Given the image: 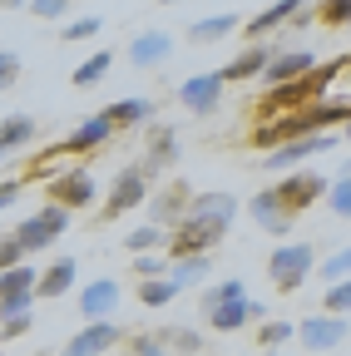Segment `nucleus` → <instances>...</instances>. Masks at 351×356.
<instances>
[{
    "label": "nucleus",
    "instance_id": "1",
    "mask_svg": "<svg viewBox=\"0 0 351 356\" xmlns=\"http://www.w3.org/2000/svg\"><path fill=\"white\" fill-rule=\"evenodd\" d=\"M233 213H238V198H233V193H198L193 208H188V218L168 233V257H173V262L208 257L218 243L228 238Z\"/></svg>",
    "mask_w": 351,
    "mask_h": 356
},
{
    "label": "nucleus",
    "instance_id": "2",
    "mask_svg": "<svg viewBox=\"0 0 351 356\" xmlns=\"http://www.w3.org/2000/svg\"><path fill=\"white\" fill-rule=\"evenodd\" d=\"M312 267H317V252L307 248V243H282L268 257V277H272L277 292H297L307 277H312Z\"/></svg>",
    "mask_w": 351,
    "mask_h": 356
},
{
    "label": "nucleus",
    "instance_id": "3",
    "mask_svg": "<svg viewBox=\"0 0 351 356\" xmlns=\"http://www.w3.org/2000/svg\"><path fill=\"white\" fill-rule=\"evenodd\" d=\"M65 228H70V213L55 208V203H45L35 218H20V222H15V243H20L25 252H50V243L65 238Z\"/></svg>",
    "mask_w": 351,
    "mask_h": 356
},
{
    "label": "nucleus",
    "instance_id": "4",
    "mask_svg": "<svg viewBox=\"0 0 351 356\" xmlns=\"http://www.w3.org/2000/svg\"><path fill=\"white\" fill-rule=\"evenodd\" d=\"M193 198H198V193L183 184V178H168L158 193H149V222H154V228H163V233H173V228L188 218Z\"/></svg>",
    "mask_w": 351,
    "mask_h": 356
},
{
    "label": "nucleus",
    "instance_id": "5",
    "mask_svg": "<svg viewBox=\"0 0 351 356\" xmlns=\"http://www.w3.org/2000/svg\"><path fill=\"white\" fill-rule=\"evenodd\" d=\"M45 198H50L55 208H65V213H79V208H90V203L99 198V188H95L90 168H65V173H50Z\"/></svg>",
    "mask_w": 351,
    "mask_h": 356
},
{
    "label": "nucleus",
    "instance_id": "6",
    "mask_svg": "<svg viewBox=\"0 0 351 356\" xmlns=\"http://www.w3.org/2000/svg\"><path fill=\"white\" fill-rule=\"evenodd\" d=\"M139 203H149V173L134 163V168H124V173L114 178V188H109V198H104V208H99V222H119L124 213H134Z\"/></svg>",
    "mask_w": 351,
    "mask_h": 356
},
{
    "label": "nucleus",
    "instance_id": "7",
    "mask_svg": "<svg viewBox=\"0 0 351 356\" xmlns=\"http://www.w3.org/2000/svg\"><path fill=\"white\" fill-rule=\"evenodd\" d=\"M35 287H40V273H35L30 262L10 267V273H0V322H10V317H20V312H30V307H35Z\"/></svg>",
    "mask_w": 351,
    "mask_h": 356
},
{
    "label": "nucleus",
    "instance_id": "8",
    "mask_svg": "<svg viewBox=\"0 0 351 356\" xmlns=\"http://www.w3.org/2000/svg\"><path fill=\"white\" fill-rule=\"evenodd\" d=\"M327 188H332V184H327L322 173H287L282 184H272V198H277L292 218H302L317 198H327Z\"/></svg>",
    "mask_w": 351,
    "mask_h": 356
},
{
    "label": "nucleus",
    "instance_id": "9",
    "mask_svg": "<svg viewBox=\"0 0 351 356\" xmlns=\"http://www.w3.org/2000/svg\"><path fill=\"white\" fill-rule=\"evenodd\" d=\"M109 139H114V124H109L104 114H90V119H84V124L70 134L65 144H55V149H45V154H40V163H50V159H65V154H95V149H104Z\"/></svg>",
    "mask_w": 351,
    "mask_h": 356
},
{
    "label": "nucleus",
    "instance_id": "10",
    "mask_svg": "<svg viewBox=\"0 0 351 356\" xmlns=\"http://www.w3.org/2000/svg\"><path fill=\"white\" fill-rule=\"evenodd\" d=\"M179 99H183L188 114H213L218 104H223V74H218V70H203V74L183 79V84H179Z\"/></svg>",
    "mask_w": 351,
    "mask_h": 356
},
{
    "label": "nucleus",
    "instance_id": "11",
    "mask_svg": "<svg viewBox=\"0 0 351 356\" xmlns=\"http://www.w3.org/2000/svg\"><path fill=\"white\" fill-rule=\"evenodd\" d=\"M336 144H341L336 134H307V139H297V144H282V149H272V154H268V168H297V163L317 159V154H332Z\"/></svg>",
    "mask_w": 351,
    "mask_h": 356
},
{
    "label": "nucleus",
    "instance_id": "12",
    "mask_svg": "<svg viewBox=\"0 0 351 356\" xmlns=\"http://www.w3.org/2000/svg\"><path fill=\"white\" fill-rule=\"evenodd\" d=\"M341 337H346V317H327V312H317V317L297 322V341L307 351H332V346H341Z\"/></svg>",
    "mask_w": 351,
    "mask_h": 356
},
{
    "label": "nucleus",
    "instance_id": "13",
    "mask_svg": "<svg viewBox=\"0 0 351 356\" xmlns=\"http://www.w3.org/2000/svg\"><path fill=\"white\" fill-rule=\"evenodd\" d=\"M119 341H124V332H119L114 322H84V332L65 341V356H104V351H114Z\"/></svg>",
    "mask_w": 351,
    "mask_h": 356
},
{
    "label": "nucleus",
    "instance_id": "14",
    "mask_svg": "<svg viewBox=\"0 0 351 356\" xmlns=\"http://www.w3.org/2000/svg\"><path fill=\"white\" fill-rule=\"evenodd\" d=\"M317 70V55H307V50H287V55H272L268 74H262V84L268 89H282V84H297Z\"/></svg>",
    "mask_w": 351,
    "mask_h": 356
},
{
    "label": "nucleus",
    "instance_id": "15",
    "mask_svg": "<svg viewBox=\"0 0 351 356\" xmlns=\"http://www.w3.org/2000/svg\"><path fill=\"white\" fill-rule=\"evenodd\" d=\"M203 317H208L213 332H243L247 322H268V317H262V302H252V297H243V302H223V307L203 312Z\"/></svg>",
    "mask_w": 351,
    "mask_h": 356
},
{
    "label": "nucleus",
    "instance_id": "16",
    "mask_svg": "<svg viewBox=\"0 0 351 356\" xmlns=\"http://www.w3.org/2000/svg\"><path fill=\"white\" fill-rule=\"evenodd\" d=\"M268 65H272V50H268V44H247V50H243L238 60H228L218 74H223V84H247V79H262V74H268Z\"/></svg>",
    "mask_w": 351,
    "mask_h": 356
},
{
    "label": "nucleus",
    "instance_id": "17",
    "mask_svg": "<svg viewBox=\"0 0 351 356\" xmlns=\"http://www.w3.org/2000/svg\"><path fill=\"white\" fill-rule=\"evenodd\" d=\"M114 307H119V282H114V277H95L90 287H84V297H79L84 322H109Z\"/></svg>",
    "mask_w": 351,
    "mask_h": 356
},
{
    "label": "nucleus",
    "instance_id": "18",
    "mask_svg": "<svg viewBox=\"0 0 351 356\" xmlns=\"http://www.w3.org/2000/svg\"><path fill=\"white\" fill-rule=\"evenodd\" d=\"M252 218H257V228H262V233H272V238H287V233H292V222H297V218L272 198V188L252 193Z\"/></svg>",
    "mask_w": 351,
    "mask_h": 356
},
{
    "label": "nucleus",
    "instance_id": "19",
    "mask_svg": "<svg viewBox=\"0 0 351 356\" xmlns=\"http://www.w3.org/2000/svg\"><path fill=\"white\" fill-rule=\"evenodd\" d=\"M173 159H179V134H173L168 124H149V154H144V173H163Z\"/></svg>",
    "mask_w": 351,
    "mask_h": 356
},
{
    "label": "nucleus",
    "instance_id": "20",
    "mask_svg": "<svg viewBox=\"0 0 351 356\" xmlns=\"http://www.w3.org/2000/svg\"><path fill=\"white\" fill-rule=\"evenodd\" d=\"M173 55V35L168 30H139L134 40H129V60L134 65H158V60H168Z\"/></svg>",
    "mask_w": 351,
    "mask_h": 356
},
{
    "label": "nucleus",
    "instance_id": "21",
    "mask_svg": "<svg viewBox=\"0 0 351 356\" xmlns=\"http://www.w3.org/2000/svg\"><path fill=\"white\" fill-rule=\"evenodd\" d=\"M238 30H243V15L218 10V15L193 20V25H188V40H193V44H213V40H223V35H238Z\"/></svg>",
    "mask_w": 351,
    "mask_h": 356
},
{
    "label": "nucleus",
    "instance_id": "22",
    "mask_svg": "<svg viewBox=\"0 0 351 356\" xmlns=\"http://www.w3.org/2000/svg\"><path fill=\"white\" fill-rule=\"evenodd\" d=\"M74 282H79V267H74V257H55V262L45 267V273H40L35 297H65Z\"/></svg>",
    "mask_w": 351,
    "mask_h": 356
},
{
    "label": "nucleus",
    "instance_id": "23",
    "mask_svg": "<svg viewBox=\"0 0 351 356\" xmlns=\"http://www.w3.org/2000/svg\"><path fill=\"white\" fill-rule=\"evenodd\" d=\"M297 15H302V6H297V0H277V6L257 10L252 20H243V35H247V40H257V35H268V30H277V25L297 20Z\"/></svg>",
    "mask_w": 351,
    "mask_h": 356
},
{
    "label": "nucleus",
    "instance_id": "24",
    "mask_svg": "<svg viewBox=\"0 0 351 356\" xmlns=\"http://www.w3.org/2000/svg\"><path fill=\"white\" fill-rule=\"evenodd\" d=\"M30 139H35V119H30V114L0 119V159H6V154H20Z\"/></svg>",
    "mask_w": 351,
    "mask_h": 356
},
{
    "label": "nucleus",
    "instance_id": "25",
    "mask_svg": "<svg viewBox=\"0 0 351 356\" xmlns=\"http://www.w3.org/2000/svg\"><path fill=\"white\" fill-rule=\"evenodd\" d=\"M104 119H109L114 129H134V124H154V104H149V99H114V104L104 109Z\"/></svg>",
    "mask_w": 351,
    "mask_h": 356
},
{
    "label": "nucleus",
    "instance_id": "26",
    "mask_svg": "<svg viewBox=\"0 0 351 356\" xmlns=\"http://www.w3.org/2000/svg\"><path fill=\"white\" fill-rule=\"evenodd\" d=\"M109 65H114V55H109V50H95L90 60H84V65L70 74V79H74V89H95V84H104Z\"/></svg>",
    "mask_w": 351,
    "mask_h": 356
},
{
    "label": "nucleus",
    "instance_id": "27",
    "mask_svg": "<svg viewBox=\"0 0 351 356\" xmlns=\"http://www.w3.org/2000/svg\"><path fill=\"white\" fill-rule=\"evenodd\" d=\"M243 297H247V282H243V277H228V282H213V287H203L198 307H203V312H213V307H223V302H243Z\"/></svg>",
    "mask_w": 351,
    "mask_h": 356
},
{
    "label": "nucleus",
    "instance_id": "28",
    "mask_svg": "<svg viewBox=\"0 0 351 356\" xmlns=\"http://www.w3.org/2000/svg\"><path fill=\"white\" fill-rule=\"evenodd\" d=\"M129 267H134L139 282H154V277H168L173 273V257L168 252H144V257H129Z\"/></svg>",
    "mask_w": 351,
    "mask_h": 356
},
{
    "label": "nucleus",
    "instance_id": "29",
    "mask_svg": "<svg viewBox=\"0 0 351 356\" xmlns=\"http://www.w3.org/2000/svg\"><path fill=\"white\" fill-rule=\"evenodd\" d=\"M168 252V233L163 228H154V222H144V228H134V233H129V252H134V257H144V252Z\"/></svg>",
    "mask_w": 351,
    "mask_h": 356
},
{
    "label": "nucleus",
    "instance_id": "30",
    "mask_svg": "<svg viewBox=\"0 0 351 356\" xmlns=\"http://www.w3.org/2000/svg\"><path fill=\"white\" fill-rule=\"evenodd\" d=\"M158 337H163V346H168L173 356H203V337L188 332V327H168V332H158Z\"/></svg>",
    "mask_w": 351,
    "mask_h": 356
},
{
    "label": "nucleus",
    "instance_id": "31",
    "mask_svg": "<svg viewBox=\"0 0 351 356\" xmlns=\"http://www.w3.org/2000/svg\"><path fill=\"white\" fill-rule=\"evenodd\" d=\"M183 287L173 282V277H154V282H139V302L144 307H168L173 297H179Z\"/></svg>",
    "mask_w": 351,
    "mask_h": 356
},
{
    "label": "nucleus",
    "instance_id": "32",
    "mask_svg": "<svg viewBox=\"0 0 351 356\" xmlns=\"http://www.w3.org/2000/svg\"><path fill=\"white\" fill-rule=\"evenodd\" d=\"M346 277H351V243L336 248V252L322 262V287H336V282H346Z\"/></svg>",
    "mask_w": 351,
    "mask_h": 356
},
{
    "label": "nucleus",
    "instance_id": "33",
    "mask_svg": "<svg viewBox=\"0 0 351 356\" xmlns=\"http://www.w3.org/2000/svg\"><path fill=\"white\" fill-rule=\"evenodd\" d=\"M208 267H213V257H183V262H173V282H179V287H188V282H203L208 277Z\"/></svg>",
    "mask_w": 351,
    "mask_h": 356
},
{
    "label": "nucleus",
    "instance_id": "34",
    "mask_svg": "<svg viewBox=\"0 0 351 356\" xmlns=\"http://www.w3.org/2000/svg\"><path fill=\"white\" fill-rule=\"evenodd\" d=\"M327 208L336 218H351V173H336L332 178V188H327Z\"/></svg>",
    "mask_w": 351,
    "mask_h": 356
},
{
    "label": "nucleus",
    "instance_id": "35",
    "mask_svg": "<svg viewBox=\"0 0 351 356\" xmlns=\"http://www.w3.org/2000/svg\"><path fill=\"white\" fill-rule=\"evenodd\" d=\"M322 312H327V317H346V312H351V277L322 292Z\"/></svg>",
    "mask_w": 351,
    "mask_h": 356
},
{
    "label": "nucleus",
    "instance_id": "36",
    "mask_svg": "<svg viewBox=\"0 0 351 356\" xmlns=\"http://www.w3.org/2000/svg\"><path fill=\"white\" fill-rule=\"evenodd\" d=\"M129 356H173V351L163 346L158 332H134V337H129Z\"/></svg>",
    "mask_w": 351,
    "mask_h": 356
},
{
    "label": "nucleus",
    "instance_id": "37",
    "mask_svg": "<svg viewBox=\"0 0 351 356\" xmlns=\"http://www.w3.org/2000/svg\"><path fill=\"white\" fill-rule=\"evenodd\" d=\"M104 30V20L99 15H84V20H70L65 30H60V40H70V44H79V40H95Z\"/></svg>",
    "mask_w": 351,
    "mask_h": 356
},
{
    "label": "nucleus",
    "instance_id": "38",
    "mask_svg": "<svg viewBox=\"0 0 351 356\" xmlns=\"http://www.w3.org/2000/svg\"><path fill=\"white\" fill-rule=\"evenodd\" d=\"M287 337H297V322H262L257 327V341L262 346H282Z\"/></svg>",
    "mask_w": 351,
    "mask_h": 356
},
{
    "label": "nucleus",
    "instance_id": "39",
    "mask_svg": "<svg viewBox=\"0 0 351 356\" xmlns=\"http://www.w3.org/2000/svg\"><path fill=\"white\" fill-rule=\"evenodd\" d=\"M322 25H351V0H327V6L312 10Z\"/></svg>",
    "mask_w": 351,
    "mask_h": 356
},
{
    "label": "nucleus",
    "instance_id": "40",
    "mask_svg": "<svg viewBox=\"0 0 351 356\" xmlns=\"http://www.w3.org/2000/svg\"><path fill=\"white\" fill-rule=\"evenodd\" d=\"M30 252L15 243V233H0V273H10V267H20Z\"/></svg>",
    "mask_w": 351,
    "mask_h": 356
},
{
    "label": "nucleus",
    "instance_id": "41",
    "mask_svg": "<svg viewBox=\"0 0 351 356\" xmlns=\"http://www.w3.org/2000/svg\"><path fill=\"white\" fill-rule=\"evenodd\" d=\"M70 6H65V0H30V15L35 20H60Z\"/></svg>",
    "mask_w": 351,
    "mask_h": 356
},
{
    "label": "nucleus",
    "instance_id": "42",
    "mask_svg": "<svg viewBox=\"0 0 351 356\" xmlns=\"http://www.w3.org/2000/svg\"><path fill=\"white\" fill-rule=\"evenodd\" d=\"M30 332V312H20V317H10V322H0V337H6V341H20Z\"/></svg>",
    "mask_w": 351,
    "mask_h": 356
},
{
    "label": "nucleus",
    "instance_id": "43",
    "mask_svg": "<svg viewBox=\"0 0 351 356\" xmlns=\"http://www.w3.org/2000/svg\"><path fill=\"white\" fill-rule=\"evenodd\" d=\"M15 79H20V60L15 55H0V95H6Z\"/></svg>",
    "mask_w": 351,
    "mask_h": 356
},
{
    "label": "nucleus",
    "instance_id": "44",
    "mask_svg": "<svg viewBox=\"0 0 351 356\" xmlns=\"http://www.w3.org/2000/svg\"><path fill=\"white\" fill-rule=\"evenodd\" d=\"M20 178H0V213H6V208H15V198H20Z\"/></svg>",
    "mask_w": 351,
    "mask_h": 356
},
{
    "label": "nucleus",
    "instance_id": "45",
    "mask_svg": "<svg viewBox=\"0 0 351 356\" xmlns=\"http://www.w3.org/2000/svg\"><path fill=\"white\" fill-rule=\"evenodd\" d=\"M341 173H351V154H346V163H341Z\"/></svg>",
    "mask_w": 351,
    "mask_h": 356
},
{
    "label": "nucleus",
    "instance_id": "46",
    "mask_svg": "<svg viewBox=\"0 0 351 356\" xmlns=\"http://www.w3.org/2000/svg\"><path fill=\"white\" fill-rule=\"evenodd\" d=\"M341 139H351V124H346V129H341Z\"/></svg>",
    "mask_w": 351,
    "mask_h": 356
}]
</instances>
